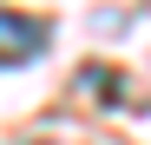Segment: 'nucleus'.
Wrapping results in <instances>:
<instances>
[{"label":"nucleus","mask_w":151,"mask_h":145,"mask_svg":"<svg viewBox=\"0 0 151 145\" xmlns=\"http://www.w3.org/2000/svg\"><path fill=\"white\" fill-rule=\"evenodd\" d=\"M46 53V27L33 13H13V7H0V66H27Z\"/></svg>","instance_id":"obj_1"}]
</instances>
